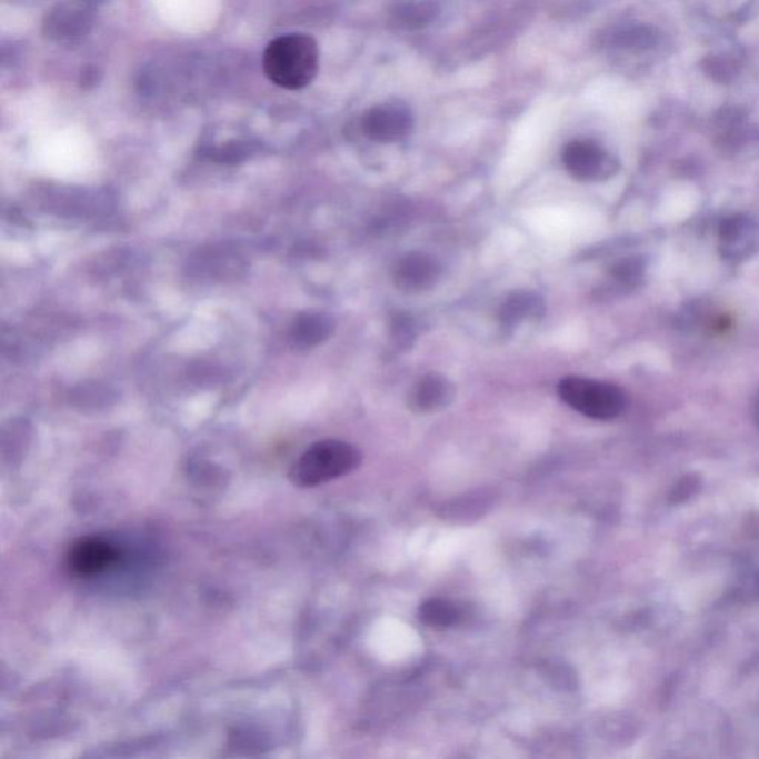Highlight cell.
<instances>
[{
  "instance_id": "9a60e30c",
  "label": "cell",
  "mask_w": 759,
  "mask_h": 759,
  "mask_svg": "<svg viewBox=\"0 0 759 759\" xmlns=\"http://www.w3.org/2000/svg\"><path fill=\"white\" fill-rule=\"evenodd\" d=\"M639 277V264L635 260H625L612 269V278L620 283H632Z\"/></svg>"
},
{
  "instance_id": "7c38bea8",
  "label": "cell",
  "mask_w": 759,
  "mask_h": 759,
  "mask_svg": "<svg viewBox=\"0 0 759 759\" xmlns=\"http://www.w3.org/2000/svg\"><path fill=\"white\" fill-rule=\"evenodd\" d=\"M419 617L430 628L446 629L460 625L466 619V611L450 599L433 598L421 603Z\"/></svg>"
},
{
  "instance_id": "6da1fadb",
  "label": "cell",
  "mask_w": 759,
  "mask_h": 759,
  "mask_svg": "<svg viewBox=\"0 0 759 759\" xmlns=\"http://www.w3.org/2000/svg\"><path fill=\"white\" fill-rule=\"evenodd\" d=\"M263 69L274 86L290 91L303 90L318 74V43L309 34H283L266 48Z\"/></svg>"
},
{
  "instance_id": "30bf717a",
  "label": "cell",
  "mask_w": 759,
  "mask_h": 759,
  "mask_svg": "<svg viewBox=\"0 0 759 759\" xmlns=\"http://www.w3.org/2000/svg\"><path fill=\"white\" fill-rule=\"evenodd\" d=\"M546 304L543 297L536 291H515L506 297L499 310L500 326L513 330L523 322H536L543 318Z\"/></svg>"
},
{
  "instance_id": "8fae6325",
  "label": "cell",
  "mask_w": 759,
  "mask_h": 759,
  "mask_svg": "<svg viewBox=\"0 0 759 759\" xmlns=\"http://www.w3.org/2000/svg\"><path fill=\"white\" fill-rule=\"evenodd\" d=\"M336 322L328 313L304 312L292 322L290 339L299 349H312L326 343L334 334Z\"/></svg>"
},
{
  "instance_id": "8992f818",
  "label": "cell",
  "mask_w": 759,
  "mask_h": 759,
  "mask_svg": "<svg viewBox=\"0 0 759 759\" xmlns=\"http://www.w3.org/2000/svg\"><path fill=\"white\" fill-rule=\"evenodd\" d=\"M119 561H121V550L100 537L79 539L68 553L69 570L83 579L104 575Z\"/></svg>"
},
{
  "instance_id": "ba28073f",
  "label": "cell",
  "mask_w": 759,
  "mask_h": 759,
  "mask_svg": "<svg viewBox=\"0 0 759 759\" xmlns=\"http://www.w3.org/2000/svg\"><path fill=\"white\" fill-rule=\"evenodd\" d=\"M719 250L723 259L739 263L757 254L759 250V226L745 216L726 219L719 230Z\"/></svg>"
},
{
  "instance_id": "52a82bcc",
  "label": "cell",
  "mask_w": 759,
  "mask_h": 759,
  "mask_svg": "<svg viewBox=\"0 0 759 759\" xmlns=\"http://www.w3.org/2000/svg\"><path fill=\"white\" fill-rule=\"evenodd\" d=\"M442 274V266L433 256L410 252L398 261L393 270L395 287L406 294H420L432 290Z\"/></svg>"
},
{
  "instance_id": "3957f363",
  "label": "cell",
  "mask_w": 759,
  "mask_h": 759,
  "mask_svg": "<svg viewBox=\"0 0 759 759\" xmlns=\"http://www.w3.org/2000/svg\"><path fill=\"white\" fill-rule=\"evenodd\" d=\"M558 395L572 410L593 420H615L623 415L628 398L619 386L586 377L570 376L559 381Z\"/></svg>"
},
{
  "instance_id": "277c9868",
  "label": "cell",
  "mask_w": 759,
  "mask_h": 759,
  "mask_svg": "<svg viewBox=\"0 0 759 759\" xmlns=\"http://www.w3.org/2000/svg\"><path fill=\"white\" fill-rule=\"evenodd\" d=\"M562 163L568 174L583 183L606 181L619 171L616 159L590 140H575L562 150Z\"/></svg>"
},
{
  "instance_id": "9c48e42d",
  "label": "cell",
  "mask_w": 759,
  "mask_h": 759,
  "mask_svg": "<svg viewBox=\"0 0 759 759\" xmlns=\"http://www.w3.org/2000/svg\"><path fill=\"white\" fill-rule=\"evenodd\" d=\"M456 398V386L448 377L429 372L417 380L408 393V407L419 415L443 410Z\"/></svg>"
},
{
  "instance_id": "7a4b0ae2",
  "label": "cell",
  "mask_w": 759,
  "mask_h": 759,
  "mask_svg": "<svg viewBox=\"0 0 759 759\" xmlns=\"http://www.w3.org/2000/svg\"><path fill=\"white\" fill-rule=\"evenodd\" d=\"M362 452L352 443L339 439L314 442L290 469V481L296 487L313 488L352 473L362 463Z\"/></svg>"
},
{
  "instance_id": "5b68a950",
  "label": "cell",
  "mask_w": 759,
  "mask_h": 759,
  "mask_svg": "<svg viewBox=\"0 0 759 759\" xmlns=\"http://www.w3.org/2000/svg\"><path fill=\"white\" fill-rule=\"evenodd\" d=\"M412 127L411 110L398 101L377 104L362 119L363 134L377 143H398L411 134Z\"/></svg>"
},
{
  "instance_id": "2e32d148",
  "label": "cell",
  "mask_w": 759,
  "mask_h": 759,
  "mask_svg": "<svg viewBox=\"0 0 759 759\" xmlns=\"http://www.w3.org/2000/svg\"><path fill=\"white\" fill-rule=\"evenodd\" d=\"M757 421H758V426H759V397H758V401H757Z\"/></svg>"
},
{
  "instance_id": "4fadbf2b",
  "label": "cell",
  "mask_w": 759,
  "mask_h": 759,
  "mask_svg": "<svg viewBox=\"0 0 759 759\" xmlns=\"http://www.w3.org/2000/svg\"><path fill=\"white\" fill-rule=\"evenodd\" d=\"M87 20L86 16L74 11H59L48 21V29L59 38H73L83 33Z\"/></svg>"
},
{
  "instance_id": "5bb4252c",
  "label": "cell",
  "mask_w": 759,
  "mask_h": 759,
  "mask_svg": "<svg viewBox=\"0 0 759 759\" xmlns=\"http://www.w3.org/2000/svg\"><path fill=\"white\" fill-rule=\"evenodd\" d=\"M416 323L410 317L399 314L395 318L392 323V340L398 348H411L412 341L416 340Z\"/></svg>"
}]
</instances>
